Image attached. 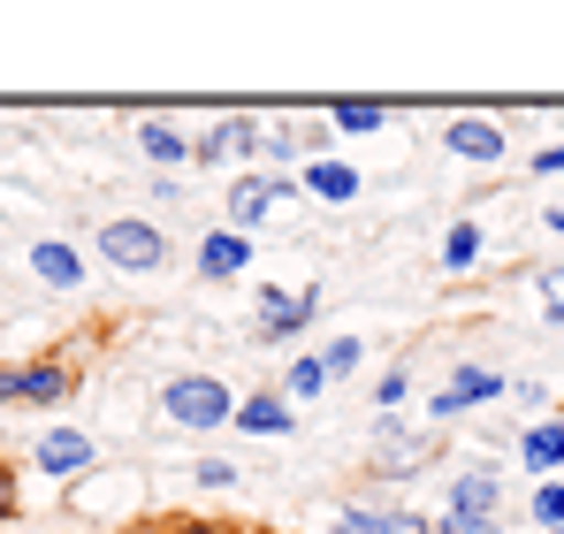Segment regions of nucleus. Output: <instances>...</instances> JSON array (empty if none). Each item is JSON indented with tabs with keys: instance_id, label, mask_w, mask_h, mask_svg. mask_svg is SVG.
<instances>
[{
	"instance_id": "f257e3e1",
	"label": "nucleus",
	"mask_w": 564,
	"mask_h": 534,
	"mask_svg": "<svg viewBox=\"0 0 564 534\" xmlns=\"http://www.w3.org/2000/svg\"><path fill=\"white\" fill-rule=\"evenodd\" d=\"M161 420L206 436V428L237 420V397H229V382H214V374H176V382H161Z\"/></svg>"
},
{
	"instance_id": "f03ea898",
	"label": "nucleus",
	"mask_w": 564,
	"mask_h": 534,
	"mask_svg": "<svg viewBox=\"0 0 564 534\" xmlns=\"http://www.w3.org/2000/svg\"><path fill=\"white\" fill-rule=\"evenodd\" d=\"M99 260L130 267V275H153V267H169V237L153 222H99Z\"/></svg>"
},
{
	"instance_id": "7ed1b4c3",
	"label": "nucleus",
	"mask_w": 564,
	"mask_h": 534,
	"mask_svg": "<svg viewBox=\"0 0 564 534\" xmlns=\"http://www.w3.org/2000/svg\"><path fill=\"white\" fill-rule=\"evenodd\" d=\"M69 366H0V397H23V405H54V397H69Z\"/></svg>"
},
{
	"instance_id": "20e7f679",
	"label": "nucleus",
	"mask_w": 564,
	"mask_h": 534,
	"mask_svg": "<svg viewBox=\"0 0 564 534\" xmlns=\"http://www.w3.org/2000/svg\"><path fill=\"white\" fill-rule=\"evenodd\" d=\"M496 389H503V374H488V366H458V374H451V389L435 397V420H458L466 405H488Z\"/></svg>"
},
{
	"instance_id": "39448f33",
	"label": "nucleus",
	"mask_w": 564,
	"mask_h": 534,
	"mask_svg": "<svg viewBox=\"0 0 564 534\" xmlns=\"http://www.w3.org/2000/svg\"><path fill=\"white\" fill-rule=\"evenodd\" d=\"M313 313H321L313 290H268V306H260V337H297Z\"/></svg>"
},
{
	"instance_id": "423d86ee",
	"label": "nucleus",
	"mask_w": 564,
	"mask_h": 534,
	"mask_svg": "<svg viewBox=\"0 0 564 534\" xmlns=\"http://www.w3.org/2000/svg\"><path fill=\"white\" fill-rule=\"evenodd\" d=\"M229 428H245V436H290L297 420H290V397L260 389V397H237V420Z\"/></svg>"
},
{
	"instance_id": "0eeeda50",
	"label": "nucleus",
	"mask_w": 564,
	"mask_h": 534,
	"mask_svg": "<svg viewBox=\"0 0 564 534\" xmlns=\"http://www.w3.org/2000/svg\"><path fill=\"white\" fill-rule=\"evenodd\" d=\"M427 458H435V436H412V444H404V436H397V420H381V444H375L381 473H420Z\"/></svg>"
},
{
	"instance_id": "6e6552de",
	"label": "nucleus",
	"mask_w": 564,
	"mask_h": 534,
	"mask_svg": "<svg viewBox=\"0 0 564 534\" xmlns=\"http://www.w3.org/2000/svg\"><path fill=\"white\" fill-rule=\"evenodd\" d=\"M443 146H451L458 161H503V130H496V122H480V115L451 122V130H443Z\"/></svg>"
},
{
	"instance_id": "1a4fd4ad",
	"label": "nucleus",
	"mask_w": 564,
	"mask_h": 534,
	"mask_svg": "<svg viewBox=\"0 0 564 534\" xmlns=\"http://www.w3.org/2000/svg\"><path fill=\"white\" fill-rule=\"evenodd\" d=\"M245 260H252V237H237V229H214V237L198 245V275H214V282L245 275Z\"/></svg>"
},
{
	"instance_id": "9d476101",
	"label": "nucleus",
	"mask_w": 564,
	"mask_h": 534,
	"mask_svg": "<svg viewBox=\"0 0 564 534\" xmlns=\"http://www.w3.org/2000/svg\"><path fill=\"white\" fill-rule=\"evenodd\" d=\"M31 275L54 282V290H77V282H85V260H77L62 237H39V245H31Z\"/></svg>"
},
{
	"instance_id": "9b49d317",
	"label": "nucleus",
	"mask_w": 564,
	"mask_h": 534,
	"mask_svg": "<svg viewBox=\"0 0 564 534\" xmlns=\"http://www.w3.org/2000/svg\"><path fill=\"white\" fill-rule=\"evenodd\" d=\"M99 450L77 436V428H54V436H39V473H85Z\"/></svg>"
},
{
	"instance_id": "f8f14e48",
	"label": "nucleus",
	"mask_w": 564,
	"mask_h": 534,
	"mask_svg": "<svg viewBox=\"0 0 564 534\" xmlns=\"http://www.w3.org/2000/svg\"><path fill=\"white\" fill-rule=\"evenodd\" d=\"M336 534H435L420 512H359V504H344L336 512Z\"/></svg>"
},
{
	"instance_id": "ddd939ff",
	"label": "nucleus",
	"mask_w": 564,
	"mask_h": 534,
	"mask_svg": "<svg viewBox=\"0 0 564 534\" xmlns=\"http://www.w3.org/2000/svg\"><path fill=\"white\" fill-rule=\"evenodd\" d=\"M275 199H290V177H252V183H237V191H229V222L245 229V222H260Z\"/></svg>"
},
{
	"instance_id": "4468645a",
	"label": "nucleus",
	"mask_w": 564,
	"mask_h": 534,
	"mask_svg": "<svg viewBox=\"0 0 564 534\" xmlns=\"http://www.w3.org/2000/svg\"><path fill=\"white\" fill-rule=\"evenodd\" d=\"M519 458H527L534 473H557L564 466V420H534V428L519 436Z\"/></svg>"
},
{
	"instance_id": "2eb2a0df",
	"label": "nucleus",
	"mask_w": 564,
	"mask_h": 534,
	"mask_svg": "<svg viewBox=\"0 0 564 534\" xmlns=\"http://www.w3.org/2000/svg\"><path fill=\"white\" fill-rule=\"evenodd\" d=\"M260 146V130L245 122V115H229V122H214L206 138H198V161H221V153H252Z\"/></svg>"
},
{
	"instance_id": "dca6fc26",
	"label": "nucleus",
	"mask_w": 564,
	"mask_h": 534,
	"mask_svg": "<svg viewBox=\"0 0 564 534\" xmlns=\"http://www.w3.org/2000/svg\"><path fill=\"white\" fill-rule=\"evenodd\" d=\"M305 191H313V199H359V169H344V161H313V169H305Z\"/></svg>"
},
{
	"instance_id": "f3484780",
	"label": "nucleus",
	"mask_w": 564,
	"mask_h": 534,
	"mask_svg": "<svg viewBox=\"0 0 564 534\" xmlns=\"http://www.w3.org/2000/svg\"><path fill=\"white\" fill-rule=\"evenodd\" d=\"M451 512H480V520H496V473H466V481H451Z\"/></svg>"
},
{
	"instance_id": "a211bd4d",
	"label": "nucleus",
	"mask_w": 564,
	"mask_h": 534,
	"mask_svg": "<svg viewBox=\"0 0 564 534\" xmlns=\"http://www.w3.org/2000/svg\"><path fill=\"white\" fill-rule=\"evenodd\" d=\"M328 122H336V130H381V122H389V107H381V99H336V107H328Z\"/></svg>"
},
{
	"instance_id": "6ab92c4d",
	"label": "nucleus",
	"mask_w": 564,
	"mask_h": 534,
	"mask_svg": "<svg viewBox=\"0 0 564 534\" xmlns=\"http://www.w3.org/2000/svg\"><path fill=\"white\" fill-rule=\"evenodd\" d=\"M313 359H321V374H328V382H344V374L367 359V344H359V337H336V344H321Z\"/></svg>"
},
{
	"instance_id": "aec40b11",
	"label": "nucleus",
	"mask_w": 564,
	"mask_h": 534,
	"mask_svg": "<svg viewBox=\"0 0 564 534\" xmlns=\"http://www.w3.org/2000/svg\"><path fill=\"white\" fill-rule=\"evenodd\" d=\"M321 389H328L321 359H290V374H282V397H321Z\"/></svg>"
},
{
	"instance_id": "412c9836",
	"label": "nucleus",
	"mask_w": 564,
	"mask_h": 534,
	"mask_svg": "<svg viewBox=\"0 0 564 534\" xmlns=\"http://www.w3.org/2000/svg\"><path fill=\"white\" fill-rule=\"evenodd\" d=\"M138 146H145L153 161H184V153H191L184 130H169V122H145V130H138Z\"/></svg>"
},
{
	"instance_id": "4be33fe9",
	"label": "nucleus",
	"mask_w": 564,
	"mask_h": 534,
	"mask_svg": "<svg viewBox=\"0 0 564 534\" xmlns=\"http://www.w3.org/2000/svg\"><path fill=\"white\" fill-rule=\"evenodd\" d=\"M473 260H480V229L466 222V229H451V245H443V267H473Z\"/></svg>"
},
{
	"instance_id": "5701e85b",
	"label": "nucleus",
	"mask_w": 564,
	"mask_h": 534,
	"mask_svg": "<svg viewBox=\"0 0 564 534\" xmlns=\"http://www.w3.org/2000/svg\"><path fill=\"white\" fill-rule=\"evenodd\" d=\"M191 481H198V489H237L245 473H237L229 458H198V473H191Z\"/></svg>"
},
{
	"instance_id": "b1692460",
	"label": "nucleus",
	"mask_w": 564,
	"mask_h": 534,
	"mask_svg": "<svg viewBox=\"0 0 564 534\" xmlns=\"http://www.w3.org/2000/svg\"><path fill=\"white\" fill-rule=\"evenodd\" d=\"M435 534H503V527H496V520H480V512H443Z\"/></svg>"
},
{
	"instance_id": "393cba45",
	"label": "nucleus",
	"mask_w": 564,
	"mask_h": 534,
	"mask_svg": "<svg viewBox=\"0 0 564 534\" xmlns=\"http://www.w3.org/2000/svg\"><path fill=\"white\" fill-rule=\"evenodd\" d=\"M534 520H542V527H564V481L534 489Z\"/></svg>"
},
{
	"instance_id": "a878e982",
	"label": "nucleus",
	"mask_w": 564,
	"mask_h": 534,
	"mask_svg": "<svg viewBox=\"0 0 564 534\" xmlns=\"http://www.w3.org/2000/svg\"><path fill=\"white\" fill-rule=\"evenodd\" d=\"M404 389H412V382H404V366H389V374H381V413H397V405H404Z\"/></svg>"
},
{
	"instance_id": "bb28decb",
	"label": "nucleus",
	"mask_w": 564,
	"mask_h": 534,
	"mask_svg": "<svg viewBox=\"0 0 564 534\" xmlns=\"http://www.w3.org/2000/svg\"><path fill=\"white\" fill-rule=\"evenodd\" d=\"M542 298H550V321L564 329V267H542Z\"/></svg>"
},
{
	"instance_id": "cd10ccee",
	"label": "nucleus",
	"mask_w": 564,
	"mask_h": 534,
	"mask_svg": "<svg viewBox=\"0 0 564 534\" xmlns=\"http://www.w3.org/2000/svg\"><path fill=\"white\" fill-rule=\"evenodd\" d=\"M527 169H534V177H564V146H542V153H534Z\"/></svg>"
},
{
	"instance_id": "c85d7f7f",
	"label": "nucleus",
	"mask_w": 564,
	"mask_h": 534,
	"mask_svg": "<svg viewBox=\"0 0 564 534\" xmlns=\"http://www.w3.org/2000/svg\"><path fill=\"white\" fill-rule=\"evenodd\" d=\"M8 520H15V473L0 466V527H8Z\"/></svg>"
},
{
	"instance_id": "c756f323",
	"label": "nucleus",
	"mask_w": 564,
	"mask_h": 534,
	"mask_svg": "<svg viewBox=\"0 0 564 534\" xmlns=\"http://www.w3.org/2000/svg\"><path fill=\"white\" fill-rule=\"evenodd\" d=\"M169 534H221V527H214V520H176Z\"/></svg>"
},
{
	"instance_id": "7c9ffc66",
	"label": "nucleus",
	"mask_w": 564,
	"mask_h": 534,
	"mask_svg": "<svg viewBox=\"0 0 564 534\" xmlns=\"http://www.w3.org/2000/svg\"><path fill=\"white\" fill-rule=\"evenodd\" d=\"M550 229H557V237H564V199H557V206H550Z\"/></svg>"
},
{
	"instance_id": "2f4dec72",
	"label": "nucleus",
	"mask_w": 564,
	"mask_h": 534,
	"mask_svg": "<svg viewBox=\"0 0 564 534\" xmlns=\"http://www.w3.org/2000/svg\"><path fill=\"white\" fill-rule=\"evenodd\" d=\"M122 534H169V527H122Z\"/></svg>"
},
{
	"instance_id": "473e14b6",
	"label": "nucleus",
	"mask_w": 564,
	"mask_h": 534,
	"mask_svg": "<svg viewBox=\"0 0 564 534\" xmlns=\"http://www.w3.org/2000/svg\"><path fill=\"white\" fill-rule=\"evenodd\" d=\"M550 534H564V527H550Z\"/></svg>"
}]
</instances>
